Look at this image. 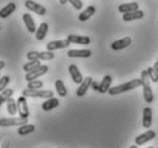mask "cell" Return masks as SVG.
<instances>
[{
  "mask_svg": "<svg viewBox=\"0 0 158 148\" xmlns=\"http://www.w3.org/2000/svg\"><path fill=\"white\" fill-rule=\"evenodd\" d=\"M139 86H142V80H141V78H136V79H133V80H131V82L124 83V84L110 87L109 91H108V93H109L110 95H117V94H120V93L127 92V91H131V90H134V88L139 87Z\"/></svg>",
  "mask_w": 158,
  "mask_h": 148,
  "instance_id": "1",
  "label": "cell"
},
{
  "mask_svg": "<svg viewBox=\"0 0 158 148\" xmlns=\"http://www.w3.org/2000/svg\"><path fill=\"white\" fill-rule=\"evenodd\" d=\"M141 80H142V87H143V98L144 101L148 104H151L154 101V93L151 90L150 85V77L148 75L147 70H143L141 72Z\"/></svg>",
  "mask_w": 158,
  "mask_h": 148,
  "instance_id": "2",
  "label": "cell"
},
{
  "mask_svg": "<svg viewBox=\"0 0 158 148\" xmlns=\"http://www.w3.org/2000/svg\"><path fill=\"white\" fill-rule=\"evenodd\" d=\"M22 95L27 96V98H43V99H48L54 96V92L51 90H30V88H25L22 91Z\"/></svg>",
  "mask_w": 158,
  "mask_h": 148,
  "instance_id": "3",
  "label": "cell"
},
{
  "mask_svg": "<svg viewBox=\"0 0 158 148\" xmlns=\"http://www.w3.org/2000/svg\"><path fill=\"white\" fill-rule=\"evenodd\" d=\"M28 123V118L24 117H12V118H0V126L1 128H9V126H20V125L27 124Z\"/></svg>",
  "mask_w": 158,
  "mask_h": 148,
  "instance_id": "4",
  "label": "cell"
},
{
  "mask_svg": "<svg viewBox=\"0 0 158 148\" xmlns=\"http://www.w3.org/2000/svg\"><path fill=\"white\" fill-rule=\"evenodd\" d=\"M47 71H48L47 66H46V64H40L39 67L36 68L35 70L27 72V75H25V80H27V82H31V80L38 79V77L45 75Z\"/></svg>",
  "mask_w": 158,
  "mask_h": 148,
  "instance_id": "5",
  "label": "cell"
},
{
  "mask_svg": "<svg viewBox=\"0 0 158 148\" xmlns=\"http://www.w3.org/2000/svg\"><path fill=\"white\" fill-rule=\"evenodd\" d=\"M17 112L20 114L21 117H24V118L29 117L30 112H29L28 102H27V96L22 95L17 98Z\"/></svg>",
  "mask_w": 158,
  "mask_h": 148,
  "instance_id": "6",
  "label": "cell"
},
{
  "mask_svg": "<svg viewBox=\"0 0 158 148\" xmlns=\"http://www.w3.org/2000/svg\"><path fill=\"white\" fill-rule=\"evenodd\" d=\"M25 7L28 8L29 11L36 13L37 15H40V16H44L46 14V12H47L46 8L44 7L43 5L37 4V2L32 1V0H27V1H25Z\"/></svg>",
  "mask_w": 158,
  "mask_h": 148,
  "instance_id": "7",
  "label": "cell"
},
{
  "mask_svg": "<svg viewBox=\"0 0 158 148\" xmlns=\"http://www.w3.org/2000/svg\"><path fill=\"white\" fill-rule=\"evenodd\" d=\"M71 44L69 39H62V40H54V41H49L47 45H46V48L48 51H55V49H62V48H67L69 47V45Z\"/></svg>",
  "mask_w": 158,
  "mask_h": 148,
  "instance_id": "8",
  "label": "cell"
},
{
  "mask_svg": "<svg viewBox=\"0 0 158 148\" xmlns=\"http://www.w3.org/2000/svg\"><path fill=\"white\" fill-rule=\"evenodd\" d=\"M92 82H93V79H92V77L87 76L84 78V80L79 84V87L77 88V91H76V94H77V96H84L85 94H86V92L88 91V88L91 87L92 85Z\"/></svg>",
  "mask_w": 158,
  "mask_h": 148,
  "instance_id": "9",
  "label": "cell"
},
{
  "mask_svg": "<svg viewBox=\"0 0 158 148\" xmlns=\"http://www.w3.org/2000/svg\"><path fill=\"white\" fill-rule=\"evenodd\" d=\"M155 137H156V132L152 131V130H148L147 132L142 133V134H140L135 138V144L138 145V146H141V145H144L147 144L148 141L152 140Z\"/></svg>",
  "mask_w": 158,
  "mask_h": 148,
  "instance_id": "10",
  "label": "cell"
},
{
  "mask_svg": "<svg viewBox=\"0 0 158 148\" xmlns=\"http://www.w3.org/2000/svg\"><path fill=\"white\" fill-rule=\"evenodd\" d=\"M69 57H77V59H86L92 55L91 49H69L67 53Z\"/></svg>",
  "mask_w": 158,
  "mask_h": 148,
  "instance_id": "11",
  "label": "cell"
},
{
  "mask_svg": "<svg viewBox=\"0 0 158 148\" xmlns=\"http://www.w3.org/2000/svg\"><path fill=\"white\" fill-rule=\"evenodd\" d=\"M131 44H132V39H131V37H128V36L124 37V38H122V39L114 41V43L111 44V49H114V51H119V49L128 47Z\"/></svg>",
  "mask_w": 158,
  "mask_h": 148,
  "instance_id": "12",
  "label": "cell"
},
{
  "mask_svg": "<svg viewBox=\"0 0 158 148\" xmlns=\"http://www.w3.org/2000/svg\"><path fill=\"white\" fill-rule=\"evenodd\" d=\"M68 70H69V72H70V76H71L72 80H73V83H76V84H80V83L84 80L83 75H81V72L79 71L78 67H77L76 64H70L69 68H68Z\"/></svg>",
  "mask_w": 158,
  "mask_h": 148,
  "instance_id": "13",
  "label": "cell"
},
{
  "mask_svg": "<svg viewBox=\"0 0 158 148\" xmlns=\"http://www.w3.org/2000/svg\"><path fill=\"white\" fill-rule=\"evenodd\" d=\"M143 16H144V12L140 11V9H136V11H133V12H128L123 14V20L125 21V22H131V21L141 20Z\"/></svg>",
  "mask_w": 158,
  "mask_h": 148,
  "instance_id": "14",
  "label": "cell"
},
{
  "mask_svg": "<svg viewBox=\"0 0 158 148\" xmlns=\"http://www.w3.org/2000/svg\"><path fill=\"white\" fill-rule=\"evenodd\" d=\"M69 41L72 44L79 45H89L91 44V38L87 36H77V35H69L67 37Z\"/></svg>",
  "mask_w": 158,
  "mask_h": 148,
  "instance_id": "15",
  "label": "cell"
},
{
  "mask_svg": "<svg viewBox=\"0 0 158 148\" xmlns=\"http://www.w3.org/2000/svg\"><path fill=\"white\" fill-rule=\"evenodd\" d=\"M151 123H152V110L149 107L143 108L142 112V126L143 128H150Z\"/></svg>",
  "mask_w": 158,
  "mask_h": 148,
  "instance_id": "16",
  "label": "cell"
},
{
  "mask_svg": "<svg viewBox=\"0 0 158 148\" xmlns=\"http://www.w3.org/2000/svg\"><path fill=\"white\" fill-rule=\"evenodd\" d=\"M59 104H60L59 99L52 96V98H48L46 101H44L43 104H41V108H43V110H45V112H49L52 109L59 107Z\"/></svg>",
  "mask_w": 158,
  "mask_h": 148,
  "instance_id": "17",
  "label": "cell"
},
{
  "mask_svg": "<svg viewBox=\"0 0 158 148\" xmlns=\"http://www.w3.org/2000/svg\"><path fill=\"white\" fill-rule=\"evenodd\" d=\"M23 22L25 24V27L28 29V31L30 33H35L37 31L36 30V23H35V21L32 19V16L29 14V13H25L23 14Z\"/></svg>",
  "mask_w": 158,
  "mask_h": 148,
  "instance_id": "18",
  "label": "cell"
},
{
  "mask_svg": "<svg viewBox=\"0 0 158 148\" xmlns=\"http://www.w3.org/2000/svg\"><path fill=\"white\" fill-rule=\"evenodd\" d=\"M16 9V4L15 2H9L5 7L0 9V17L1 19H7L8 16H10L13 13L15 12Z\"/></svg>",
  "mask_w": 158,
  "mask_h": 148,
  "instance_id": "19",
  "label": "cell"
},
{
  "mask_svg": "<svg viewBox=\"0 0 158 148\" xmlns=\"http://www.w3.org/2000/svg\"><path fill=\"white\" fill-rule=\"evenodd\" d=\"M111 83H112V78H111V76H109V75H107V76L103 77L102 82L100 83V86H99V92L102 93V94H104V93H107L108 91H109V88H110L111 86Z\"/></svg>",
  "mask_w": 158,
  "mask_h": 148,
  "instance_id": "20",
  "label": "cell"
},
{
  "mask_svg": "<svg viewBox=\"0 0 158 148\" xmlns=\"http://www.w3.org/2000/svg\"><path fill=\"white\" fill-rule=\"evenodd\" d=\"M95 13V7L94 6H88L87 8H85L83 12L79 14L78 19L80 22H85V21H87L89 17H92V16L94 15Z\"/></svg>",
  "mask_w": 158,
  "mask_h": 148,
  "instance_id": "21",
  "label": "cell"
},
{
  "mask_svg": "<svg viewBox=\"0 0 158 148\" xmlns=\"http://www.w3.org/2000/svg\"><path fill=\"white\" fill-rule=\"evenodd\" d=\"M48 24L45 23V22H43V23L40 24L39 27H38V29H37L36 31V38L37 40H39V41H41V40L45 39V37H46V35H47L48 32Z\"/></svg>",
  "mask_w": 158,
  "mask_h": 148,
  "instance_id": "22",
  "label": "cell"
},
{
  "mask_svg": "<svg viewBox=\"0 0 158 148\" xmlns=\"http://www.w3.org/2000/svg\"><path fill=\"white\" fill-rule=\"evenodd\" d=\"M139 9V4L138 2H130V4H122L119 5L118 11L122 14H125V13L128 12H133V11H136Z\"/></svg>",
  "mask_w": 158,
  "mask_h": 148,
  "instance_id": "23",
  "label": "cell"
},
{
  "mask_svg": "<svg viewBox=\"0 0 158 148\" xmlns=\"http://www.w3.org/2000/svg\"><path fill=\"white\" fill-rule=\"evenodd\" d=\"M35 125L33 124H23V125H20V128L17 129V133L20 134V136H27V134H30V133L35 132Z\"/></svg>",
  "mask_w": 158,
  "mask_h": 148,
  "instance_id": "24",
  "label": "cell"
},
{
  "mask_svg": "<svg viewBox=\"0 0 158 148\" xmlns=\"http://www.w3.org/2000/svg\"><path fill=\"white\" fill-rule=\"evenodd\" d=\"M55 88H56V92H57V94H59L61 98H64V96L68 94L67 87H65L64 83L61 79H57L55 82Z\"/></svg>",
  "mask_w": 158,
  "mask_h": 148,
  "instance_id": "25",
  "label": "cell"
},
{
  "mask_svg": "<svg viewBox=\"0 0 158 148\" xmlns=\"http://www.w3.org/2000/svg\"><path fill=\"white\" fill-rule=\"evenodd\" d=\"M7 112L10 116H14L17 112V102H16L12 96L7 100Z\"/></svg>",
  "mask_w": 158,
  "mask_h": 148,
  "instance_id": "26",
  "label": "cell"
},
{
  "mask_svg": "<svg viewBox=\"0 0 158 148\" xmlns=\"http://www.w3.org/2000/svg\"><path fill=\"white\" fill-rule=\"evenodd\" d=\"M13 93H14V91L12 88H5L4 91L0 93V107L2 106L4 102H7V100L10 96H13Z\"/></svg>",
  "mask_w": 158,
  "mask_h": 148,
  "instance_id": "27",
  "label": "cell"
},
{
  "mask_svg": "<svg viewBox=\"0 0 158 148\" xmlns=\"http://www.w3.org/2000/svg\"><path fill=\"white\" fill-rule=\"evenodd\" d=\"M40 66V60H35V61H29L28 63H25L23 66V70L25 72L32 71L36 68H38Z\"/></svg>",
  "mask_w": 158,
  "mask_h": 148,
  "instance_id": "28",
  "label": "cell"
},
{
  "mask_svg": "<svg viewBox=\"0 0 158 148\" xmlns=\"http://www.w3.org/2000/svg\"><path fill=\"white\" fill-rule=\"evenodd\" d=\"M55 57V54L53 51H44V52H39V60L40 61H49L53 60Z\"/></svg>",
  "mask_w": 158,
  "mask_h": 148,
  "instance_id": "29",
  "label": "cell"
},
{
  "mask_svg": "<svg viewBox=\"0 0 158 148\" xmlns=\"http://www.w3.org/2000/svg\"><path fill=\"white\" fill-rule=\"evenodd\" d=\"M43 86H44V83L39 79L31 80V82H29L28 83V88H30V90H38V88H43Z\"/></svg>",
  "mask_w": 158,
  "mask_h": 148,
  "instance_id": "30",
  "label": "cell"
},
{
  "mask_svg": "<svg viewBox=\"0 0 158 148\" xmlns=\"http://www.w3.org/2000/svg\"><path fill=\"white\" fill-rule=\"evenodd\" d=\"M147 71H148V75L150 77L151 82L158 83V72L156 71V69H155L154 67H149V68L147 69Z\"/></svg>",
  "mask_w": 158,
  "mask_h": 148,
  "instance_id": "31",
  "label": "cell"
},
{
  "mask_svg": "<svg viewBox=\"0 0 158 148\" xmlns=\"http://www.w3.org/2000/svg\"><path fill=\"white\" fill-rule=\"evenodd\" d=\"M10 83V78L8 76H4L0 78V92H2L5 88L7 87V85Z\"/></svg>",
  "mask_w": 158,
  "mask_h": 148,
  "instance_id": "32",
  "label": "cell"
},
{
  "mask_svg": "<svg viewBox=\"0 0 158 148\" xmlns=\"http://www.w3.org/2000/svg\"><path fill=\"white\" fill-rule=\"evenodd\" d=\"M27 59L29 61L39 60V52H37V51H30V52L27 53Z\"/></svg>",
  "mask_w": 158,
  "mask_h": 148,
  "instance_id": "33",
  "label": "cell"
},
{
  "mask_svg": "<svg viewBox=\"0 0 158 148\" xmlns=\"http://www.w3.org/2000/svg\"><path fill=\"white\" fill-rule=\"evenodd\" d=\"M69 2H70V4H71V6L73 8H75V9H81V8H83V1H81V0H69Z\"/></svg>",
  "mask_w": 158,
  "mask_h": 148,
  "instance_id": "34",
  "label": "cell"
},
{
  "mask_svg": "<svg viewBox=\"0 0 158 148\" xmlns=\"http://www.w3.org/2000/svg\"><path fill=\"white\" fill-rule=\"evenodd\" d=\"M92 88H93V90H95V91H99V86H100V84H98V83H96V82H94V80H93V82H92Z\"/></svg>",
  "mask_w": 158,
  "mask_h": 148,
  "instance_id": "35",
  "label": "cell"
},
{
  "mask_svg": "<svg viewBox=\"0 0 158 148\" xmlns=\"http://www.w3.org/2000/svg\"><path fill=\"white\" fill-rule=\"evenodd\" d=\"M5 66H6V63H5V61L0 60V70H1V69H4V68H5Z\"/></svg>",
  "mask_w": 158,
  "mask_h": 148,
  "instance_id": "36",
  "label": "cell"
},
{
  "mask_svg": "<svg viewBox=\"0 0 158 148\" xmlns=\"http://www.w3.org/2000/svg\"><path fill=\"white\" fill-rule=\"evenodd\" d=\"M154 68L156 69V71L158 72V60L156 61V62H155V63H154Z\"/></svg>",
  "mask_w": 158,
  "mask_h": 148,
  "instance_id": "37",
  "label": "cell"
},
{
  "mask_svg": "<svg viewBox=\"0 0 158 148\" xmlns=\"http://www.w3.org/2000/svg\"><path fill=\"white\" fill-rule=\"evenodd\" d=\"M67 2H69V0H60V4L61 5H65Z\"/></svg>",
  "mask_w": 158,
  "mask_h": 148,
  "instance_id": "38",
  "label": "cell"
},
{
  "mask_svg": "<svg viewBox=\"0 0 158 148\" xmlns=\"http://www.w3.org/2000/svg\"><path fill=\"white\" fill-rule=\"evenodd\" d=\"M130 147L131 148H136V147H138V145H136V144H135V145H132V146H130Z\"/></svg>",
  "mask_w": 158,
  "mask_h": 148,
  "instance_id": "39",
  "label": "cell"
},
{
  "mask_svg": "<svg viewBox=\"0 0 158 148\" xmlns=\"http://www.w3.org/2000/svg\"><path fill=\"white\" fill-rule=\"evenodd\" d=\"M0 29H1V25H0Z\"/></svg>",
  "mask_w": 158,
  "mask_h": 148,
  "instance_id": "40",
  "label": "cell"
},
{
  "mask_svg": "<svg viewBox=\"0 0 158 148\" xmlns=\"http://www.w3.org/2000/svg\"><path fill=\"white\" fill-rule=\"evenodd\" d=\"M0 78H1V77H0Z\"/></svg>",
  "mask_w": 158,
  "mask_h": 148,
  "instance_id": "41",
  "label": "cell"
},
{
  "mask_svg": "<svg viewBox=\"0 0 158 148\" xmlns=\"http://www.w3.org/2000/svg\"><path fill=\"white\" fill-rule=\"evenodd\" d=\"M157 60H158V59H157Z\"/></svg>",
  "mask_w": 158,
  "mask_h": 148,
  "instance_id": "42",
  "label": "cell"
}]
</instances>
